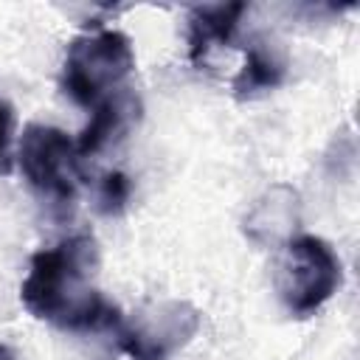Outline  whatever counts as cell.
<instances>
[{"instance_id": "1", "label": "cell", "mask_w": 360, "mask_h": 360, "mask_svg": "<svg viewBox=\"0 0 360 360\" xmlns=\"http://www.w3.org/2000/svg\"><path fill=\"white\" fill-rule=\"evenodd\" d=\"M98 245L93 233H73L31 256L20 287L22 307L65 332H98L121 323V312L98 290Z\"/></svg>"}, {"instance_id": "2", "label": "cell", "mask_w": 360, "mask_h": 360, "mask_svg": "<svg viewBox=\"0 0 360 360\" xmlns=\"http://www.w3.org/2000/svg\"><path fill=\"white\" fill-rule=\"evenodd\" d=\"M132 68L135 53L129 37L115 28H96L68 45L59 87L73 104L93 110L98 101L124 87Z\"/></svg>"}, {"instance_id": "3", "label": "cell", "mask_w": 360, "mask_h": 360, "mask_svg": "<svg viewBox=\"0 0 360 360\" xmlns=\"http://www.w3.org/2000/svg\"><path fill=\"white\" fill-rule=\"evenodd\" d=\"M17 160L25 183L42 202L53 211L73 208L84 174L76 141L68 138V132L51 124H28L20 135Z\"/></svg>"}, {"instance_id": "4", "label": "cell", "mask_w": 360, "mask_h": 360, "mask_svg": "<svg viewBox=\"0 0 360 360\" xmlns=\"http://www.w3.org/2000/svg\"><path fill=\"white\" fill-rule=\"evenodd\" d=\"M340 278V259L326 239L312 233L287 239L276 270V292L290 315H315L338 292Z\"/></svg>"}, {"instance_id": "5", "label": "cell", "mask_w": 360, "mask_h": 360, "mask_svg": "<svg viewBox=\"0 0 360 360\" xmlns=\"http://www.w3.org/2000/svg\"><path fill=\"white\" fill-rule=\"evenodd\" d=\"M202 315L188 301H146L135 312L121 315L115 338L132 360H169L197 335Z\"/></svg>"}, {"instance_id": "6", "label": "cell", "mask_w": 360, "mask_h": 360, "mask_svg": "<svg viewBox=\"0 0 360 360\" xmlns=\"http://www.w3.org/2000/svg\"><path fill=\"white\" fill-rule=\"evenodd\" d=\"M141 98L135 96L132 87H121L115 90L112 96H107L104 101H98L93 110H90V121L87 127L79 132L76 138V152L79 158H96L101 155L104 149L121 143L141 121Z\"/></svg>"}, {"instance_id": "7", "label": "cell", "mask_w": 360, "mask_h": 360, "mask_svg": "<svg viewBox=\"0 0 360 360\" xmlns=\"http://www.w3.org/2000/svg\"><path fill=\"white\" fill-rule=\"evenodd\" d=\"M245 3H214L194 6L188 11V59L197 68H205L208 56L217 48L233 42L239 20L245 14Z\"/></svg>"}, {"instance_id": "8", "label": "cell", "mask_w": 360, "mask_h": 360, "mask_svg": "<svg viewBox=\"0 0 360 360\" xmlns=\"http://www.w3.org/2000/svg\"><path fill=\"white\" fill-rule=\"evenodd\" d=\"M287 76V59L281 51L267 39H250L245 48V62L233 76V96L236 98H256L267 90H276Z\"/></svg>"}, {"instance_id": "9", "label": "cell", "mask_w": 360, "mask_h": 360, "mask_svg": "<svg viewBox=\"0 0 360 360\" xmlns=\"http://www.w3.org/2000/svg\"><path fill=\"white\" fill-rule=\"evenodd\" d=\"M129 197H132V180L124 174V172H104L101 180H98V211L112 217V214H121L127 205H129Z\"/></svg>"}, {"instance_id": "10", "label": "cell", "mask_w": 360, "mask_h": 360, "mask_svg": "<svg viewBox=\"0 0 360 360\" xmlns=\"http://www.w3.org/2000/svg\"><path fill=\"white\" fill-rule=\"evenodd\" d=\"M14 124H17V115H14V107L0 98V174H8L11 172V141H14Z\"/></svg>"}, {"instance_id": "11", "label": "cell", "mask_w": 360, "mask_h": 360, "mask_svg": "<svg viewBox=\"0 0 360 360\" xmlns=\"http://www.w3.org/2000/svg\"><path fill=\"white\" fill-rule=\"evenodd\" d=\"M0 360H20V357L8 343H0Z\"/></svg>"}]
</instances>
